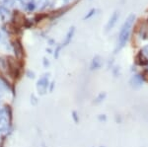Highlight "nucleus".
I'll use <instances>...</instances> for the list:
<instances>
[{"label": "nucleus", "instance_id": "19", "mask_svg": "<svg viewBox=\"0 0 148 147\" xmlns=\"http://www.w3.org/2000/svg\"><path fill=\"white\" fill-rule=\"evenodd\" d=\"M27 75L29 78H35V73L34 72H31V71H28L27 72Z\"/></svg>", "mask_w": 148, "mask_h": 147}, {"label": "nucleus", "instance_id": "17", "mask_svg": "<svg viewBox=\"0 0 148 147\" xmlns=\"http://www.w3.org/2000/svg\"><path fill=\"white\" fill-rule=\"evenodd\" d=\"M4 93H5V88H4V86L1 84V82H0V97H1Z\"/></svg>", "mask_w": 148, "mask_h": 147}, {"label": "nucleus", "instance_id": "10", "mask_svg": "<svg viewBox=\"0 0 148 147\" xmlns=\"http://www.w3.org/2000/svg\"><path fill=\"white\" fill-rule=\"evenodd\" d=\"M106 97H107V94H106V93H101V94H99V95L97 96V98L95 99V102H94V103H95V104H100L101 102H103V101L105 100V98H106Z\"/></svg>", "mask_w": 148, "mask_h": 147}, {"label": "nucleus", "instance_id": "20", "mask_svg": "<svg viewBox=\"0 0 148 147\" xmlns=\"http://www.w3.org/2000/svg\"><path fill=\"white\" fill-rule=\"evenodd\" d=\"M44 65H45V67H47V66L49 65V59L44 58Z\"/></svg>", "mask_w": 148, "mask_h": 147}, {"label": "nucleus", "instance_id": "14", "mask_svg": "<svg viewBox=\"0 0 148 147\" xmlns=\"http://www.w3.org/2000/svg\"><path fill=\"white\" fill-rule=\"evenodd\" d=\"M62 49H63V47H62V46H61V44H59V46H56V51H54V54H53L54 58H58L59 53H60V51H61Z\"/></svg>", "mask_w": 148, "mask_h": 147}, {"label": "nucleus", "instance_id": "12", "mask_svg": "<svg viewBox=\"0 0 148 147\" xmlns=\"http://www.w3.org/2000/svg\"><path fill=\"white\" fill-rule=\"evenodd\" d=\"M9 14V11H8V9L6 8L4 5H1L0 6V15H1V17L4 19V16L5 15H8Z\"/></svg>", "mask_w": 148, "mask_h": 147}, {"label": "nucleus", "instance_id": "18", "mask_svg": "<svg viewBox=\"0 0 148 147\" xmlns=\"http://www.w3.org/2000/svg\"><path fill=\"white\" fill-rule=\"evenodd\" d=\"M54 81H52V82H51L49 83V92H52L53 91V88H54Z\"/></svg>", "mask_w": 148, "mask_h": 147}, {"label": "nucleus", "instance_id": "11", "mask_svg": "<svg viewBox=\"0 0 148 147\" xmlns=\"http://www.w3.org/2000/svg\"><path fill=\"white\" fill-rule=\"evenodd\" d=\"M39 6H40V10H45L49 6V0H40Z\"/></svg>", "mask_w": 148, "mask_h": 147}, {"label": "nucleus", "instance_id": "9", "mask_svg": "<svg viewBox=\"0 0 148 147\" xmlns=\"http://www.w3.org/2000/svg\"><path fill=\"white\" fill-rule=\"evenodd\" d=\"M96 12H97V9L96 8H92L91 10H90L89 12H88L87 14L83 17V20H87V19H90V18H92L93 16L96 14Z\"/></svg>", "mask_w": 148, "mask_h": 147}, {"label": "nucleus", "instance_id": "3", "mask_svg": "<svg viewBox=\"0 0 148 147\" xmlns=\"http://www.w3.org/2000/svg\"><path fill=\"white\" fill-rule=\"evenodd\" d=\"M10 120L7 118V112L4 108H0V133H5L9 130Z\"/></svg>", "mask_w": 148, "mask_h": 147}, {"label": "nucleus", "instance_id": "22", "mask_svg": "<svg viewBox=\"0 0 148 147\" xmlns=\"http://www.w3.org/2000/svg\"><path fill=\"white\" fill-rule=\"evenodd\" d=\"M101 147H105V146H101Z\"/></svg>", "mask_w": 148, "mask_h": 147}, {"label": "nucleus", "instance_id": "15", "mask_svg": "<svg viewBox=\"0 0 148 147\" xmlns=\"http://www.w3.org/2000/svg\"><path fill=\"white\" fill-rule=\"evenodd\" d=\"M72 118L75 124H78V122H79V116H78V113L76 111H73L72 112Z\"/></svg>", "mask_w": 148, "mask_h": 147}, {"label": "nucleus", "instance_id": "21", "mask_svg": "<svg viewBox=\"0 0 148 147\" xmlns=\"http://www.w3.org/2000/svg\"><path fill=\"white\" fill-rule=\"evenodd\" d=\"M0 40H1V34H0Z\"/></svg>", "mask_w": 148, "mask_h": 147}, {"label": "nucleus", "instance_id": "5", "mask_svg": "<svg viewBox=\"0 0 148 147\" xmlns=\"http://www.w3.org/2000/svg\"><path fill=\"white\" fill-rule=\"evenodd\" d=\"M74 34H75V27L72 26V27H70V29L68 30V32H67V34H66V36H65V39H64L63 42H62V44H60L61 46H62V47L68 46V44H70L71 41H72V39H73Z\"/></svg>", "mask_w": 148, "mask_h": 147}, {"label": "nucleus", "instance_id": "7", "mask_svg": "<svg viewBox=\"0 0 148 147\" xmlns=\"http://www.w3.org/2000/svg\"><path fill=\"white\" fill-rule=\"evenodd\" d=\"M102 67V58L100 55H95L92 59L91 64H90V69L91 70H98Z\"/></svg>", "mask_w": 148, "mask_h": 147}, {"label": "nucleus", "instance_id": "1", "mask_svg": "<svg viewBox=\"0 0 148 147\" xmlns=\"http://www.w3.org/2000/svg\"><path fill=\"white\" fill-rule=\"evenodd\" d=\"M135 21V15L134 14H130L127 16V18L125 19V23L123 24L120 31V34H119V40H118V46H116L114 53H118L120 51L121 49H123L125 46L127 42L128 39H130V32H131V28H132L133 24Z\"/></svg>", "mask_w": 148, "mask_h": 147}, {"label": "nucleus", "instance_id": "8", "mask_svg": "<svg viewBox=\"0 0 148 147\" xmlns=\"http://www.w3.org/2000/svg\"><path fill=\"white\" fill-rule=\"evenodd\" d=\"M130 83H131V85H132L133 83H135V84H134L135 88H137V87H140L142 85V83H143L142 76L140 74L133 75L132 78H131V80H130ZM132 86H133V85H132Z\"/></svg>", "mask_w": 148, "mask_h": 147}, {"label": "nucleus", "instance_id": "2", "mask_svg": "<svg viewBox=\"0 0 148 147\" xmlns=\"http://www.w3.org/2000/svg\"><path fill=\"white\" fill-rule=\"evenodd\" d=\"M49 86V74L46 73L38 80L37 82V90L40 95H45L47 92Z\"/></svg>", "mask_w": 148, "mask_h": 147}, {"label": "nucleus", "instance_id": "4", "mask_svg": "<svg viewBox=\"0 0 148 147\" xmlns=\"http://www.w3.org/2000/svg\"><path fill=\"white\" fill-rule=\"evenodd\" d=\"M119 19H120V11L116 10L113 14H112L111 17H110L108 23H107L106 27H105V32L108 33L113 29L114 26H116V24L118 23Z\"/></svg>", "mask_w": 148, "mask_h": 147}, {"label": "nucleus", "instance_id": "6", "mask_svg": "<svg viewBox=\"0 0 148 147\" xmlns=\"http://www.w3.org/2000/svg\"><path fill=\"white\" fill-rule=\"evenodd\" d=\"M13 49H14V51H15V54L17 57H22L23 54H24V49L22 47V44H21L20 41L18 40H15L13 42Z\"/></svg>", "mask_w": 148, "mask_h": 147}, {"label": "nucleus", "instance_id": "16", "mask_svg": "<svg viewBox=\"0 0 148 147\" xmlns=\"http://www.w3.org/2000/svg\"><path fill=\"white\" fill-rule=\"evenodd\" d=\"M31 103H32L33 105H37V104H38V99H37V97H36L34 94L31 96Z\"/></svg>", "mask_w": 148, "mask_h": 147}, {"label": "nucleus", "instance_id": "13", "mask_svg": "<svg viewBox=\"0 0 148 147\" xmlns=\"http://www.w3.org/2000/svg\"><path fill=\"white\" fill-rule=\"evenodd\" d=\"M35 9H36V3H35L34 1H30L27 4V10L30 11V12H32V11H34Z\"/></svg>", "mask_w": 148, "mask_h": 147}]
</instances>
